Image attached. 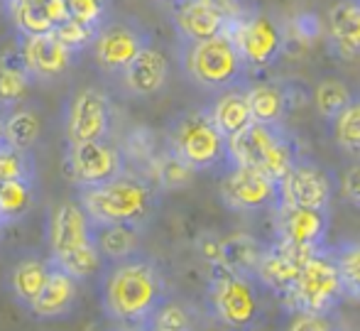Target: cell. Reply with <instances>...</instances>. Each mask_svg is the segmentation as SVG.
<instances>
[{
    "instance_id": "cell-7",
    "label": "cell",
    "mask_w": 360,
    "mask_h": 331,
    "mask_svg": "<svg viewBox=\"0 0 360 331\" xmlns=\"http://www.w3.org/2000/svg\"><path fill=\"white\" fill-rule=\"evenodd\" d=\"M169 150L194 172L231 165L228 137L216 128L209 111H184L169 125Z\"/></svg>"
},
{
    "instance_id": "cell-26",
    "label": "cell",
    "mask_w": 360,
    "mask_h": 331,
    "mask_svg": "<svg viewBox=\"0 0 360 331\" xmlns=\"http://www.w3.org/2000/svg\"><path fill=\"white\" fill-rule=\"evenodd\" d=\"M248 104H250L252 120L257 123H282L289 106V96L280 84L262 81L248 86Z\"/></svg>"
},
{
    "instance_id": "cell-18",
    "label": "cell",
    "mask_w": 360,
    "mask_h": 331,
    "mask_svg": "<svg viewBox=\"0 0 360 331\" xmlns=\"http://www.w3.org/2000/svg\"><path fill=\"white\" fill-rule=\"evenodd\" d=\"M302 261L297 253H292L289 248H285L282 243L275 246H265L260 256V263L255 268V280L262 285L265 292H270L277 299H289V294L294 292V285L299 277V268Z\"/></svg>"
},
{
    "instance_id": "cell-33",
    "label": "cell",
    "mask_w": 360,
    "mask_h": 331,
    "mask_svg": "<svg viewBox=\"0 0 360 331\" xmlns=\"http://www.w3.org/2000/svg\"><path fill=\"white\" fill-rule=\"evenodd\" d=\"M8 5L15 27H18V35H44L54 30L42 3H34V0H8Z\"/></svg>"
},
{
    "instance_id": "cell-25",
    "label": "cell",
    "mask_w": 360,
    "mask_h": 331,
    "mask_svg": "<svg viewBox=\"0 0 360 331\" xmlns=\"http://www.w3.org/2000/svg\"><path fill=\"white\" fill-rule=\"evenodd\" d=\"M3 130L5 145L15 147V150H32L42 132V120L34 108L18 104L3 113Z\"/></svg>"
},
{
    "instance_id": "cell-49",
    "label": "cell",
    "mask_w": 360,
    "mask_h": 331,
    "mask_svg": "<svg viewBox=\"0 0 360 331\" xmlns=\"http://www.w3.org/2000/svg\"><path fill=\"white\" fill-rule=\"evenodd\" d=\"M358 3H360V0H358Z\"/></svg>"
},
{
    "instance_id": "cell-17",
    "label": "cell",
    "mask_w": 360,
    "mask_h": 331,
    "mask_svg": "<svg viewBox=\"0 0 360 331\" xmlns=\"http://www.w3.org/2000/svg\"><path fill=\"white\" fill-rule=\"evenodd\" d=\"M18 54L30 76H37V79L62 76L74 59V52L64 47L54 32L18 35Z\"/></svg>"
},
{
    "instance_id": "cell-8",
    "label": "cell",
    "mask_w": 360,
    "mask_h": 331,
    "mask_svg": "<svg viewBox=\"0 0 360 331\" xmlns=\"http://www.w3.org/2000/svg\"><path fill=\"white\" fill-rule=\"evenodd\" d=\"M346 297L348 294L343 287L338 265L333 261L328 246H321L302 261L294 292L282 304L287 312L289 309H304V312L333 314Z\"/></svg>"
},
{
    "instance_id": "cell-6",
    "label": "cell",
    "mask_w": 360,
    "mask_h": 331,
    "mask_svg": "<svg viewBox=\"0 0 360 331\" xmlns=\"http://www.w3.org/2000/svg\"><path fill=\"white\" fill-rule=\"evenodd\" d=\"M181 64L184 71L196 86L206 91L231 89V86L245 84L248 66L233 42L231 32H218L209 39L199 42H184L181 47Z\"/></svg>"
},
{
    "instance_id": "cell-1",
    "label": "cell",
    "mask_w": 360,
    "mask_h": 331,
    "mask_svg": "<svg viewBox=\"0 0 360 331\" xmlns=\"http://www.w3.org/2000/svg\"><path fill=\"white\" fill-rule=\"evenodd\" d=\"M169 297L160 265L143 253L113 261L105 270L101 302L110 322L120 327L147 329V322Z\"/></svg>"
},
{
    "instance_id": "cell-9",
    "label": "cell",
    "mask_w": 360,
    "mask_h": 331,
    "mask_svg": "<svg viewBox=\"0 0 360 331\" xmlns=\"http://www.w3.org/2000/svg\"><path fill=\"white\" fill-rule=\"evenodd\" d=\"M233 42L248 69H267L287 49V32L282 23L267 10H255L243 18H233L228 25Z\"/></svg>"
},
{
    "instance_id": "cell-16",
    "label": "cell",
    "mask_w": 360,
    "mask_h": 331,
    "mask_svg": "<svg viewBox=\"0 0 360 331\" xmlns=\"http://www.w3.org/2000/svg\"><path fill=\"white\" fill-rule=\"evenodd\" d=\"M167 8L181 42H199L226 32L233 20V15L228 13V3L218 0H176Z\"/></svg>"
},
{
    "instance_id": "cell-48",
    "label": "cell",
    "mask_w": 360,
    "mask_h": 331,
    "mask_svg": "<svg viewBox=\"0 0 360 331\" xmlns=\"http://www.w3.org/2000/svg\"><path fill=\"white\" fill-rule=\"evenodd\" d=\"M34 3H42V0H34Z\"/></svg>"
},
{
    "instance_id": "cell-36",
    "label": "cell",
    "mask_w": 360,
    "mask_h": 331,
    "mask_svg": "<svg viewBox=\"0 0 360 331\" xmlns=\"http://www.w3.org/2000/svg\"><path fill=\"white\" fill-rule=\"evenodd\" d=\"M52 32L57 35V39L64 44V47L72 49V52L76 54V52H81V49L91 47V42H94L98 27H94V25H86V23H79V20H74V18H67V20H62L59 25H54Z\"/></svg>"
},
{
    "instance_id": "cell-45",
    "label": "cell",
    "mask_w": 360,
    "mask_h": 331,
    "mask_svg": "<svg viewBox=\"0 0 360 331\" xmlns=\"http://www.w3.org/2000/svg\"><path fill=\"white\" fill-rule=\"evenodd\" d=\"M218 3H228V5H231V3H233V0H218Z\"/></svg>"
},
{
    "instance_id": "cell-32",
    "label": "cell",
    "mask_w": 360,
    "mask_h": 331,
    "mask_svg": "<svg viewBox=\"0 0 360 331\" xmlns=\"http://www.w3.org/2000/svg\"><path fill=\"white\" fill-rule=\"evenodd\" d=\"M328 251H331L333 261L338 265L346 294L353 299H360V238L328 246Z\"/></svg>"
},
{
    "instance_id": "cell-35",
    "label": "cell",
    "mask_w": 360,
    "mask_h": 331,
    "mask_svg": "<svg viewBox=\"0 0 360 331\" xmlns=\"http://www.w3.org/2000/svg\"><path fill=\"white\" fill-rule=\"evenodd\" d=\"M191 180H194V170L181 157H176L172 150L157 165V182H160L162 189L167 192L184 189V187L191 185Z\"/></svg>"
},
{
    "instance_id": "cell-46",
    "label": "cell",
    "mask_w": 360,
    "mask_h": 331,
    "mask_svg": "<svg viewBox=\"0 0 360 331\" xmlns=\"http://www.w3.org/2000/svg\"><path fill=\"white\" fill-rule=\"evenodd\" d=\"M3 226H5V223H3V221H0V231H3Z\"/></svg>"
},
{
    "instance_id": "cell-11",
    "label": "cell",
    "mask_w": 360,
    "mask_h": 331,
    "mask_svg": "<svg viewBox=\"0 0 360 331\" xmlns=\"http://www.w3.org/2000/svg\"><path fill=\"white\" fill-rule=\"evenodd\" d=\"M277 243H282L299 258L326 246L328 226H331V208L289 206L280 204L277 208Z\"/></svg>"
},
{
    "instance_id": "cell-37",
    "label": "cell",
    "mask_w": 360,
    "mask_h": 331,
    "mask_svg": "<svg viewBox=\"0 0 360 331\" xmlns=\"http://www.w3.org/2000/svg\"><path fill=\"white\" fill-rule=\"evenodd\" d=\"M34 177V160L30 150H15L10 145L0 147V182Z\"/></svg>"
},
{
    "instance_id": "cell-12",
    "label": "cell",
    "mask_w": 360,
    "mask_h": 331,
    "mask_svg": "<svg viewBox=\"0 0 360 331\" xmlns=\"http://www.w3.org/2000/svg\"><path fill=\"white\" fill-rule=\"evenodd\" d=\"M69 177L76 187H94L125 172V157L108 137L72 142L67 155Z\"/></svg>"
},
{
    "instance_id": "cell-39",
    "label": "cell",
    "mask_w": 360,
    "mask_h": 331,
    "mask_svg": "<svg viewBox=\"0 0 360 331\" xmlns=\"http://www.w3.org/2000/svg\"><path fill=\"white\" fill-rule=\"evenodd\" d=\"M336 319L333 314H319V312H304V309H289V319H287V327L294 331H304V329H311V331H326L336 327Z\"/></svg>"
},
{
    "instance_id": "cell-44",
    "label": "cell",
    "mask_w": 360,
    "mask_h": 331,
    "mask_svg": "<svg viewBox=\"0 0 360 331\" xmlns=\"http://www.w3.org/2000/svg\"><path fill=\"white\" fill-rule=\"evenodd\" d=\"M155 3H162V5H172V3H176V0H155Z\"/></svg>"
},
{
    "instance_id": "cell-27",
    "label": "cell",
    "mask_w": 360,
    "mask_h": 331,
    "mask_svg": "<svg viewBox=\"0 0 360 331\" xmlns=\"http://www.w3.org/2000/svg\"><path fill=\"white\" fill-rule=\"evenodd\" d=\"M94 228L101 258H108L110 263L140 251V226L135 223H108V226Z\"/></svg>"
},
{
    "instance_id": "cell-13",
    "label": "cell",
    "mask_w": 360,
    "mask_h": 331,
    "mask_svg": "<svg viewBox=\"0 0 360 331\" xmlns=\"http://www.w3.org/2000/svg\"><path fill=\"white\" fill-rule=\"evenodd\" d=\"M333 177L319 162L297 157L287 175L280 180V204L289 206L331 208Z\"/></svg>"
},
{
    "instance_id": "cell-20",
    "label": "cell",
    "mask_w": 360,
    "mask_h": 331,
    "mask_svg": "<svg viewBox=\"0 0 360 331\" xmlns=\"http://www.w3.org/2000/svg\"><path fill=\"white\" fill-rule=\"evenodd\" d=\"M120 74H123V81L130 94L140 96V99H152L169 81V62H167L162 49L147 42Z\"/></svg>"
},
{
    "instance_id": "cell-34",
    "label": "cell",
    "mask_w": 360,
    "mask_h": 331,
    "mask_svg": "<svg viewBox=\"0 0 360 331\" xmlns=\"http://www.w3.org/2000/svg\"><path fill=\"white\" fill-rule=\"evenodd\" d=\"M194 327V317L191 312L176 299L167 297L160 307L155 309V314L147 322V329H160V331H184Z\"/></svg>"
},
{
    "instance_id": "cell-38",
    "label": "cell",
    "mask_w": 360,
    "mask_h": 331,
    "mask_svg": "<svg viewBox=\"0 0 360 331\" xmlns=\"http://www.w3.org/2000/svg\"><path fill=\"white\" fill-rule=\"evenodd\" d=\"M64 3H67L69 18L94 27H101L105 23L110 10V0H64Z\"/></svg>"
},
{
    "instance_id": "cell-3",
    "label": "cell",
    "mask_w": 360,
    "mask_h": 331,
    "mask_svg": "<svg viewBox=\"0 0 360 331\" xmlns=\"http://www.w3.org/2000/svg\"><path fill=\"white\" fill-rule=\"evenodd\" d=\"M49 251L54 265L76 280H89L101 270V251L96 246V228L79 201L57 204L49 223Z\"/></svg>"
},
{
    "instance_id": "cell-5",
    "label": "cell",
    "mask_w": 360,
    "mask_h": 331,
    "mask_svg": "<svg viewBox=\"0 0 360 331\" xmlns=\"http://www.w3.org/2000/svg\"><path fill=\"white\" fill-rule=\"evenodd\" d=\"M228 150H231V162L255 167L270 175L277 185L299 157L297 140L285 125L257 123V120H252L238 135L228 137Z\"/></svg>"
},
{
    "instance_id": "cell-15",
    "label": "cell",
    "mask_w": 360,
    "mask_h": 331,
    "mask_svg": "<svg viewBox=\"0 0 360 331\" xmlns=\"http://www.w3.org/2000/svg\"><path fill=\"white\" fill-rule=\"evenodd\" d=\"M113 108L98 86H84L72 96L67 106V135L69 142H86L108 137Z\"/></svg>"
},
{
    "instance_id": "cell-2",
    "label": "cell",
    "mask_w": 360,
    "mask_h": 331,
    "mask_svg": "<svg viewBox=\"0 0 360 331\" xmlns=\"http://www.w3.org/2000/svg\"><path fill=\"white\" fill-rule=\"evenodd\" d=\"M79 204L89 213L94 226L135 223L143 226L152 216L157 194L145 180L128 172L94 187H79Z\"/></svg>"
},
{
    "instance_id": "cell-10",
    "label": "cell",
    "mask_w": 360,
    "mask_h": 331,
    "mask_svg": "<svg viewBox=\"0 0 360 331\" xmlns=\"http://www.w3.org/2000/svg\"><path fill=\"white\" fill-rule=\"evenodd\" d=\"M221 199L231 211L260 213L280 208V185L255 167L231 162L221 177Z\"/></svg>"
},
{
    "instance_id": "cell-43",
    "label": "cell",
    "mask_w": 360,
    "mask_h": 331,
    "mask_svg": "<svg viewBox=\"0 0 360 331\" xmlns=\"http://www.w3.org/2000/svg\"><path fill=\"white\" fill-rule=\"evenodd\" d=\"M5 145V130H3V111H0V147Z\"/></svg>"
},
{
    "instance_id": "cell-4",
    "label": "cell",
    "mask_w": 360,
    "mask_h": 331,
    "mask_svg": "<svg viewBox=\"0 0 360 331\" xmlns=\"http://www.w3.org/2000/svg\"><path fill=\"white\" fill-rule=\"evenodd\" d=\"M262 285L255 275L236 273L223 265H214L209 280V309L218 324L228 329H255L265 317Z\"/></svg>"
},
{
    "instance_id": "cell-31",
    "label": "cell",
    "mask_w": 360,
    "mask_h": 331,
    "mask_svg": "<svg viewBox=\"0 0 360 331\" xmlns=\"http://www.w3.org/2000/svg\"><path fill=\"white\" fill-rule=\"evenodd\" d=\"M351 99H353L351 86L343 79H336V76L321 79L316 84V89H314V106H316L319 115H321L323 120H328V123L346 108Z\"/></svg>"
},
{
    "instance_id": "cell-28",
    "label": "cell",
    "mask_w": 360,
    "mask_h": 331,
    "mask_svg": "<svg viewBox=\"0 0 360 331\" xmlns=\"http://www.w3.org/2000/svg\"><path fill=\"white\" fill-rule=\"evenodd\" d=\"M30 71L25 69L18 52H8L0 59V111H10L13 106L22 104L30 86Z\"/></svg>"
},
{
    "instance_id": "cell-29",
    "label": "cell",
    "mask_w": 360,
    "mask_h": 331,
    "mask_svg": "<svg viewBox=\"0 0 360 331\" xmlns=\"http://www.w3.org/2000/svg\"><path fill=\"white\" fill-rule=\"evenodd\" d=\"M32 204H34V177L0 182V221L5 226L27 216Z\"/></svg>"
},
{
    "instance_id": "cell-23",
    "label": "cell",
    "mask_w": 360,
    "mask_h": 331,
    "mask_svg": "<svg viewBox=\"0 0 360 331\" xmlns=\"http://www.w3.org/2000/svg\"><path fill=\"white\" fill-rule=\"evenodd\" d=\"M262 251H265V243H260L255 236H250V233H233L228 238H221V253H218L216 265L236 270V273L255 275Z\"/></svg>"
},
{
    "instance_id": "cell-47",
    "label": "cell",
    "mask_w": 360,
    "mask_h": 331,
    "mask_svg": "<svg viewBox=\"0 0 360 331\" xmlns=\"http://www.w3.org/2000/svg\"><path fill=\"white\" fill-rule=\"evenodd\" d=\"M0 3H3V5H8V0H0Z\"/></svg>"
},
{
    "instance_id": "cell-42",
    "label": "cell",
    "mask_w": 360,
    "mask_h": 331,
    "mask_svg": "<svg viewBox=\"0 0 360 331\" xmlns=\"http://www.w3.org/2000/svg\"><path fill=\"white\" fill-rule=\"evenodd\" d=\"M42 5H44L47 18L52 20V25H59L62 20L69 18V10H67V3H64V0H42Z\"/></svg>"
},
{
    "instance_id": "cell-14",
    "label": "cell",
    "mask_w": 360,
    "mask_h": 331,
    "mask_svg": "<svg viewBox=\"0 0 360 331\" xmlns=\"http://www.w3.org/2000/svg\"><path fill=\"white\" fill-rule=\"evenodd\" d=\"M147 42L152 39L140 25L113 20V23L101 25L91 47H94V59L101 69L108 74H120Z\"/></svg>"
},
{
    "instance_id": "cell-24",
    "label": "cell",
    "mask_w": 360,
    "mask_h": 331,
    "mask_svg": "<svg viewBox=\"0 0 360 331\" xmlns=\"http://www.w3.org/2000/svg\"><path fill=\"white\" fill-rule=\"evenodd\" d=\"M52 270V261H42V258H25L10 270V292H13L15 302L27 307L39 289L44 287Z\"/></svg>"
},
{
    "instance_id": "cell-30",
    "label": "cell",
    "mask_w": 360,
    "mask_h": 331,
    "mask_svg": "<svg viewBox=\"0 0 360 331\" xmlns=\"http://www.w3.org/2000/svg\"><path fill=\"white\" fill-rule=\"evenodd\" d=\"M333 140L348 157L360 160V96H353L348 106L331 120Z\"/></svg>"
},
{
    "instance_id": "cell-41",
    "label": "cell",
    "mask_w": 360,
    "mask_h": 331,
    "mask_svg": "<svg viewBox=\"0 0 360 331\" xmlns=\"http://www.w3.org/2000/svg\"><path fill=\"white\" fill-rule=\"evenodd\" d=\"M199 251L211 265L218 263V253H221V238H216L214 233H206L199 238Z\"/></svg>"
},
{
    "instance_id": "cell-21",
    "label": "cell",
    "mask_w": 360,
    "mask_h": 331,
    "mask_svg": "<svg viewBox=\"0 0 360 331\" xmlns=\"http://www.w3.org/2000/svg\"><path fill=\"white\" fill-rule=\"evenodd\" d=\"M328 44L338 59H353L360 57V3L358 0H338L328 10L326 23Z\"/></svg>"
},
{
    "instance_id": "cell-22",
    "label": "cell",
    "mask_w": 360,
    "mask_h": 331,
    "mask_svg": "<svg viewBox=\"0 0 360 331\" xmlns=\"http://www.w3.org/2000/svg\"><path fill=\"white\" fill-rule=\"evenodd\" d=\"M206 111H209L216 128L226 137H233L240 130H245L252 123L250 104H248V84H238L231 86V89L218 91L211 108Z\"/></svg>"
},
{
    "instance_id": "cell-19",
    "label": "cell",
    "mask_w": 360,
    "mask_h": 331,
    "mask_svg": "<svg viewBox=\"0 0 360 331\" xmlns=\"http://www.w3.org/2000/svg\"><path fill=\"white\" fill-rule=\"evenodd\" d=\"M76 297H79V280L52 263L47 282L39 289L37 297L27 304V309L34 319L52 322V319H62L72 314Z\"/></svg>"
},
{
    "instance_id": "cell-40",
    "label": "cell",
    "mask_w": 360,
    "mask_h": 331,
    "mask_svg": "<svg viewBox=\"0 0 360 331\" xmlns=\"http://www.w3.org/2000/svg\"><path fill=\"white\" fill-rule=\"evenodd\" d=\"M341 194L348 204H353L356 208H360V160H356L346 172H343Z\"/></svg>"
}]
</instances>
